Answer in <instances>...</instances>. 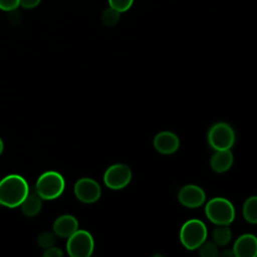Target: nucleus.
I'll list each match as a JSON object with an SVG mask.
<instances>
[{
    "mask_svg": "<svg viewBox=\"0 0 257 257\" xmlns=\"http://www.w3.org/2000/svg\"><path fill=\"white\" fill-rule=\"evenodd\" d=\"M28 193V184L19 175H8L0 181V204L5 207L16 208L20 206Z\"/></svg>",
    "mask_w": 257,
    "mask_h": 257,
    "instance_id": "f257e3e1",
    "label": "nucleus"
},
{
    "mask_svg": "<svg viewBox=\"0 0 257 257\" xmlns=\"http://www.w3.org/2000/svg\"><path fill=\"white\" fill-rule=\"evenodd\" d=\"M64 188L65 182L63 177L57 172L48 171L37 179L35 192L43 200H53L63 193Z\"/></svg>",
    "mask_w": 257,
    "mask_h": 257,
    "instance_id": "f03ea898",
    "label": "nucleus"
},
{
    "mask_svg": "<svg viewBox=\"0 0 257 257\" xmlns=\"http://www.w3.org/2000/svg\"><path fill=\"white\" fill-rule=\"evenodd\" d=\"M207 218L216 225H229L235 217V210L232 203L221 197L211 199L205 207Z\"/></svg>",
    "mask_w": 257,
    "mask_h": 257,
    "instance_id": "7ed1b4c3",
    "label": "nucleus"
},
{
    "mask_svg": "<svg viewBox=\"0 0 257 257\" xmlns=\"http://www.w3.org/2000/svg\"><path fill=\"white\" fill-rule=\"evenodd\" d=\"M207 228L205 224L198 219H191L184 223L180 230L181 243L188 250L198 249L206 241Z\"/></svg>",
    "mask_w": 257,
    "mask_h": 257,
    "instance_id": "20e7f679",
    "label": "nucleus"
},
{
    "mask_svg": "<svg viewBox=\"0 0 257 257\" xmlns=\"http://www.w3.org/2000/svg\"><path fill=\"white\" fill-rule=\"evenodd\" d=\"M94 248L93 238L85 230H76L68 237L66 250L71 257H89Z\"/></svg>",
    "mask_w": 257,
    "mask_h": 257,
    "instance_id": "39448f33",
    "label": "nucleus"
},
{
    "mask_svg": "<svg viewBox=\"0 0 257 257\" xmlns=\"http://www.w3.org/2000/svg\"><path fill=\"white\" fill-rule=\"evenodd\" d=\"M208 142L216 151L230 150L235 142L234 131L226 122H217L209 130Z\"/></svg>",
    "mask_w": 257,
    "mask_h": 257,
    "instance_id": "423d86ee",
    "label": "nucleus"
},
{
    "mask_svg": "<svg viewBox=\"0 0 257 257\" xmlns=\"http://www.w3.org/2000/svg\"><path fill=\"white\" fill-rule=\"evenodd\" d=\"M132 179V171L124 164L110 166L103 175V182L109 189L119 190L124 188Z\"/></svg>",
    "mask_w": 257,
    "mask_h": 257,
    "instance_id": "0eeeda50",
    "label": "nucleus"
},
{
    "mask_svg": "<svg viewBox=\"0 0 257 257\" xmlns=\"http://www.w3.org/2000/svg\"><path fill=\"white\" fill-rule=\"evenodd\" d=\"M76 198L85 204L96 202L101 194L99 185L90 178H81L74 185Z\"/></svg>",
    "mask_w": 257,
    "mask_h": 257,
    "instance_id": "6e6552de",
    "label": "nucleus"
},
{
    "mask_svg": "<svg viewBox=\"0 0 257 257\" xmlns=\"http://www.w3.org/2000/svg\"><path fill=\"white\" fill-rule=\"evenodd\" d=\"M179 202L188 208H197L204 204L206 200L205 192L197 185H185L178 194Z\"/></svg>",
    "mask_w": 257,
    "mask_h": 257,
    "instance_id": "1a4fd4ad",
    "label": "nucleus"
},
{
    "mask_svg": "<svg viewBox=\"0 0 257 257\" xmlns=\"http://www.w3.org/2000/svg\"><path fill=\"white\" fill-rule=\"evenodd\" d=\"M233 252L237 257L257 256V237L253 234H243L234 243Z\"/></svg>",
    "mask_w": 257,
    "mask_h": 257,
    "instance_id": "9d476101",
    "label": "nucleus"
},
{
    "mask_svg": "<svg viewBox=\"0 0 257 257\" xmlns=\"http://www.w3.org/2000/svg\"><path fill=\"white\" fill-rule=\"evenodd\" d=\"M179 145L178 137L172 132H161L154 139L155 149L163 155L175 153L179 149Z\"/></svg>",
    "mask_w": 257,
    "mask_h": 257,
    "instance_id": "9b49d317",
    "label": "nucleus"
},
{
    "mask_svg": "<svg viewBox=\"0 0 257 257\" xmlns=\"http://www.w3.org/2000/svg\"><path fill=\"white\" fill-rule=\"evenodd\" d=\"M78 229V222L72 215L59 216L53 223V232L56 236L68 238Z\"/></svg>",
    "mask_w": 257,
    "mask_h": 257,
    "instance_id": "f8f14e48",
    "label": "nucleus"
},
{
    "mask_svg": "<svg viewBox=\"0 0 257 257\" xmlns=\"http://www.w3.org/2000/svg\"><path fill=\"white\" fill-rule=\"evenodd\" d=\"M233 164V155L230 150H220L213 154L210 160V166L213 171L223 173L228 171Z\"/></svg>",
    "mask_w": 257,
    "mask_h": 257,
    "instance_id": "ddd939ff",
    "label": "nucleus"
},
{
    "mask_svg": "<svg viewBox=\"0 0 257 257\" xmlns=\"http://www.w3.org/2000/svg\"><path fill=\"white\" fill-rule=\"evenodd\" d=\"M21 212L27 217L36 216L41 210V198L38 194L34 192H30L27 194L26 198L20 204Z\"/></svg>",
    "mask_w": 257,
    "mask_h": 257,
    "instance_id": "4468645a",
    "label": "nucleus"
},
{
    "mask_svg": "<svg viewBox=\"0 0 257 257\" xmlns=\"http://www.w3.org/2000/svg\"><path fill=\"white\" fill-rule=\"evenodd\" d=\"M242 212L247 222L257 224V196H252L245 201Z\"/></svg>",
    "mask_w": 257,
    "mask_h": 257,
    "instance_id": "2eb2a0df",
    "label": "nucleus"
},
{
    "mask_svg": "<svg viewBox=\"0 0 257 257\" xmlns=\"http://www.w3.org/2000/svg\"><path fill=\"white\" fill-rule=\"evenodd\" d=\"M212 237L213 242H215L217 245L225 246L231 241V230L228 225H217V227L213 230Z\"/></svg>",
    "mask_w": 257,
    "mask_h": 257,
    "instance_id": "dca6fc26",
    "label": "nucleus"
},
{
    "mask_svg": "<svg viewBox=\"0 0 257 257\" xmlns=\"http://www.w3.org/2000/svg\"><path fill=\"white\" fill-rule=\"evenodd\" d=\"M119 17H120V12H118L117 10L109 6L108 8L103 10V12L101 13L100 19L105 26H113L118 22Z\"/></svg>",
    "mask_w": 257,
    "mask_h": 257,
    "instance_id": "f3484780",
    "label": "nucleus"
},
{
    "mask_svg": "<svg viewBox=\"0 0 257 257\" xmlns=\"http://www.w3.org/2000/svg\"><path fill=\"white\" fill-rule=\"evenodd\" d=\"M199 254L202 257H216L219 255L218 247L215 242L205 241L199 246Z\"/></svg>",
    "mask_w": 257,
    "mask_h": 257,
    "instance_id": "a211bd4d",
    "label": "nucleus"
},
{
    "mask_svg": "<svg viewBox=\"0 0 257 257\" xmlns=\"http://www.w3.org/2000/svg\"><path fill=\"white\" fill-rule=\"evenodd\" d=\"M55 234L54 232H43L41 233L37 238V243L40 247L47 249L49 247H52L55 243Z\"/></svg>",
    "mask_w": 257,
    "mask_h": 257,
    "instance_id": "6ab92c4d",
    "label": "nucleus"
},
{
    "mask_svg": "<svg viewBox=\"0 0 257 257\" xmlns=\"http://www.w3.org/2000/svg\"><path fill=\"white\" fill-rule=\"evenodd\" d=\"M111 8L122 13L127 11L134 4V0H107Z\"/></svg>",
    "mask_w": 257,
    "mask_h": 257,
    "instance_id": "aec40b11",
    "label": "nucleus"
},
{
    "mask_svg": "<svg viewBox=\"0 0 257 257\" xmlns=\"http://www.w3.org/2000/svg\"><path fill=\"white\" fill-rule=\"evenodd\" d=\"M19 0H0V10L10 12L18 8Z\"/></svg>",
    "mask_w": 257,
    "mask_h": 257,
    "instance_id": "412c9836",
    "label": "nucleus"
},
{
    "mask_svg": "<svg viewBox=\"0 0 257 257\" xmlns=\"http://www.w3.org/2000/svg\"><path fill=\"white\" fill-rule=\"evenodd\" d=\"M62 255H63V252L61 251V249L53 246L45 249L43 253L44 257H61Z\"/></svg>",
    "mask_w": 257,
    "mask_h": 257,
    "instance_id": "4be33fe9",
    "label": "nucleus"
},
{
    "mask_svg": "<svg viewBox=\"0 0 257 257\" xmlns=\"http://www.w3.org/2000/svg\"><path fill=\"white\" fill-rule=\"evenodd\" d=\"M41 0H19V5L25 9H32L40 4Z\"/></svg>",
    "mask_w": 257,
    "mask_h": 257,
    "instance_id": "5701e85b",
    "label": "nucleus"
},
{
    "mask_svg": "<svg viewBox=\"0 0 257 257\" xmlns=\"http://www.w3.org/2000/svg\"><path fill=\"white\" fill-rule=\"evenodd\" d=\"M220 256H224V257H232V256H235V254H234V252H233V250H224V251H222L220 254H219Z\"/></svg>",
    "mask_w": 257,
    "mask_h": 257,
    "instance_id": "b1692460",
    "label": "nucleus"
},
{
    "mask_svg": "<svg viewBox=\"0 0 257 257\" xmlns=\"http://www.w3.org/2000/svg\"><path fill=\"white\" fill-rule=\"evenodd\" d=\"M3 148H4V146H3V142H2V139L0 138V155L2 154V152H3Z\"/></svg>",
    "mask_w": 257,
    "mask_h": 257,
    "instance_id": "393cba45",
    "label": "nucleus"
}]
</instances>
